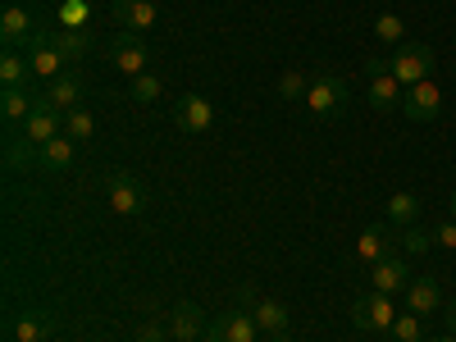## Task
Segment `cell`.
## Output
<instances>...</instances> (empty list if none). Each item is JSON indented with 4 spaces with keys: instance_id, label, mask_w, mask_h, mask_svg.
I'll list each match as a JSON object with an SVG mask.
<instances>
[{
    "instance_id": "9c48e42d",
    "label": "cell",
    "mask_w": 456,
    "mask_h": 342,
    "mask_svg": "<svg viewBox=\"0 0 456 342\" xmlns=\"http://www.w3.org/2000/svg\"><path fill=\"white\" fill-rule=\"evenodd\" d=\"M174 124H178L183 133H210V124H215V105H210L206 96H197V92H187V96L174 101Z\"/></svg>"
},
{
    "instance_id": "4316f807",
    "label": "cell",
    "mask_w": 456,
    "mask_h": 342,
    "mask_svg": "<svg viewBox=\"0 0 456 342\" xmlns=\"http://www.w3.org/2000/svg\"><path fill=\"white\" fill-rule=\"evenodd\" d=\"M64 133H69L73 142H92V137H96V114L83 110V105L69 110V114H64Z\"/></svg>"
},
{
    "instance_id": "603a6c76",
    "label": "cell",
    "mask_w": 456,
    "mask_h": 342,
    "mask_svg": "<svg viewBox=\"0 0 456 342\" xmlns=\"http://www.w3.org/2000/svg\"><path fill=\"white\" fill-rule=\"evenodd\" d=\"M384 210H388V224H397V228H411L415 219H420V210H425V206H420V197H415V192H393Z\"/></svg>"
},
{
    "instance_id": "d6a6232c",
    "label": "cell",
    "mask_w": 456,
    "mask_h": 342,
    "mask_svg": "<svg viewBox=\"0 0 456 342\" xmlns=\"http://www.w3.org/2000/svg\"><path fill=\"white\" fill-rule=\"evenodd\" d=\"M402 247H406L411 256H425V251L434 247V233H425V228H406V238H402Z\"/></svg>"
},
{
    "instance_id": "ba28073f",
    "label": "cell",
    "mask_w": 456,
    "mask_h": 342,
    "mask_svg": "<svg viewBox=\"0 0 456 342\" xmlns=\"http://www.w3.org/2000/svg\"><path fill=\"white\" fill-rule=\"evenodd\" d=\"M110 64L119 69V73H128V78H137V73H146V64H151V55H146V42L137 32H119L110 42Z\"/></svg>"
},
{
    "instance_id": "4fadbf2b",
    "label": "cell",
    "mask_w": 456,
    "mask_h": 342,
    "mask_svg": "<svg viewBox=\"0 0 456 342\" xmlns=\"http://www.w3.org/2000/svg\"><path fill=\"white\" fill-rule=\"evenodd\" d=\"M169 333H174V342H201V333H210V320L192 301H178L169 315Z\"/></svg>"
},
{
    "instance_id": "7c38bea8",
    "label": "cell",
    "mask_w": 456,
    "mask_h": 342,
    "mask_svg": "<svg viewBox=\"0 0 456 342\" xmlns=\"http://www.w3.org/2000/svg\"><path fill=\"white\" fill-rule=\"evenodd\" d=\"M114 5V19H119V28L124 32H137V37H146L151 28H156V0H110Z\"/></svg>"
},
{
    "instance_id": "d590c367",
    "label": "cell",
    "mask_w": 456,
    "mask_h": 342,
    "mask_svg": "<svg viewBox=\"0 0 456 342\" xmlns=\"http://www.w3.org/2000/svg\"><path fill=\"white\" fill-rule=\"evenodd\" d=\"M256 301H260V292H256V283H238V306H256Z\"/></svg>"
},
{
    "instance_id": "7402d4cb",
    "label": "cell",
    "mask_w": 456,
    "mask_h": 342,
    "mask_svg": "<svg viewBox=\"0 0 456 342\" xmlns=\"http://www.w3.org/2000/svg\"><path fill=\"white\" fill-rule=\"evenodd\" d=\"M32 105H37V92H28V87H5V92H0V114H5V124L28 119Z\"/></svg>"
},
{
    "instance_id": "44dd1931",
    "label": "cell",
    "mask_w": 456,
    "mask_h": 342,
    "mask_svg": "<svg viewBox=\"0 0 456 342\" xmlns=\"http://www.w3.org/2000/svg\"><path fill=\"white\" fill-rule=\"evenodd\" d=\"M73 146H78V142H73L69 133H60V137H51V142L42 146V156H37V165H42V169H51V174H60V169H69V165H73Z\"/></svg>"
},
{
    "instance_id": "5bb4252c",
    "label": "cell",
    "mask_w": 456,
    "mask_h": 342,
    "mask_svg": "<svg viewBox=\"0 0 456 342\" xmlns=\"http://www.w3.org/2000/svg\"><path fill=\"white\" fill-rule=\"evenodd\" d=\"M37 37V23H32V14L23 10V5H5V14H0V42H5V51H19V46H28Z\"/></svg>"
},
{
    "instance_id": "f35d334b",
    "label": "cell",
    "mask_w": 456,
    "mask_h": 342,
    "mask_svg": "<svg viewBox=\"0 0 456 342\" xmlns=\"http://www.w3.org/2000/svg\"><path fill=\"white\" fill-rule=\"evenodd\" d=\"M452 219H456V187H452Z\"/></svg>"
},
{
    "instance_id": "4dcf8cb0",
    "label": "cell",
    "mask_w": 456,
    "mask_h": 342,
    "mask_svg": "<svg viewBox=\"0 0 456 342\" xmlns=\"http://www.w3.org/2000/svg\"><path fill=\"white\" fill-rule=\"evenodd\" d=\"M402 19L397 14H379V23H374V37H379V42H402Z\"/></svg>"
},
{
    "instance_id": "e575fe53",
    "label": "cell",
    "mask_w": 456,
    "mask_h": 342,
    "mask_svg": "<svg viewBox=\"0 0 456 342\" xmlns=\"http://www.w3.org/2000/svg\"><path fill=\"white\" fill-rule=\"evenodd\" d=\"M379 73H393V60H384V55H370V60H365V78H379Z\"/></svg>"
},
{
    "instance_id": "d4e9b609",
    "label": "cell",
    "mask_w": 456,
    "mask_h": 342,
    "mask_svg": "<svg viewBox=\"0 0 456 342\" xmlns=\"http://www.w3.org/2000/svg\"><path fill=\"white\" fill-rule=\"evenodd\" d=\"M28 78H32L28 55H19V51H5V55H0V83H5V87H28Z\"/></svg>"
},
{
    "instance_id": "cb8c5ba5",
    "label": "cell",
    "mask_w": 456,
    "mask_h": 342,
    "mask_svg": "<svg viewBox=\"0 0 456 342\" xmlns=\"http://www.w3.org/2000/svg\"><path fill=\"white\" fill-rule=\"evenodd\" d=\"M10 338H14V342H46V338H51V320H46L42 311H28V315L14 320Z\"/></svg>"
},
{
    "instance_id": "277c9868",
    "label": "cell",
    "mask_w": 456,
    "mask_h": 342,
    "mask_svg": "<svg viewBox=\"0 0 456 342\" xmlns=\"http://www.w3.org/2000/svg\"><path fill=\"white\" fill-rule=\"evenodd\" d=\"M434 73V46L429 42H406L397 55H393V78L402 87H415V83H425Z\"/></svg>"
},
{
    "instance_id": "ab89813d",
    "label": "cell",
    "mask_w": 456,
    "mask_h": 342,
    "mask_svg": "<svg viewBox=\"0 0 456 342\" xmlns=\"http://www.w3.org/2000/svg\"><path fill=\"white\" fill-rule=\"evenodd\" d=\"M274 342H297V338H288V333H279V338H274Z\"/></svg>"
},
{
    "instance_id": "30bf717a",
    "label": "cell",
    "mask_w": 456,
    "mask_h": 342,
    "mask_svg": "<svg viewBox=\"0 0 456 342\" xmlns=\"http://www.w3.org/2000/svg\"><path fill=\"white\" fill-rule=\"evenodd\" d=\"M256 320H251V311H242V306H233V311H224V315H215L210 320V342H256Z\"/></svg>"
},
{
    "instance_id": "e0dca14e",
    "label": "cell",
    "mask_w": 456,
    "mask_h": 342,
    "mask_svg": "<svg viewBox=\"0 0 456 342\" xmlns=\"http://www.w3.org/2000/svg\"><path fill=\"white\" fill-rule=\"evenodd\" d=\"M365 101H370V110H379V114H393V110H402V101H406V87L393 78V73H379V78H370V92H365Z\"/></svg>"
},
{
    "instance_id": "ac0fdd59",
    "label": "cell",
    "mask_w": 456,
    "mask_h": 342,
    "mask_svg": "<svg viewBox=\"0 0 456 342\" xmlns=\"http://www.w3.org/2000/svg\"><path fill=\"white\" fill-rule=\"evenodd\" d=\"M443 306V288H438V279H411L406 283V311H415V315H434Z\"/></svg>"
},
{
    "instance_id": "f546056e",
    "label": "cell",
    "mask_w": 456,
    "mask_h": 342,
    "mask_svg": "<svg viewBox=\"0 0 456 342\" xmlns=\"http://www.w3.org/2000/svg\"><path fill=\"white\" fill-rule=\"evenodd\" d=\"M306 92H311V78L301 69H288L283 78H279V96L283 101H306Z\"/></svg>"
},
{
    "instance_id": "f1b7e54d",
    "label": "cell",
    "mask_w": 456,
    "mask_h": 342,
    "mask_svg": "<svg viewBox=\"0 0 456 342\" xmlns=\"http://www.w3.org/2000/svg\"><path fill=\"white\" fill-rule=\"evenodd\" d=\"M160 92H165V83L156 78V73H137V78H133V87H128V96L133 101H142V105H151V101H160Z\"/></svg>"
},
{
    "instance_id": "d6986e66",
    "label": "cell",
    "mask_w": 456,
    "mask_h": 342,
    "mask_svg": "<svg viewBox=\"0 0 456 342\" xmlns=\"http://www.w3.org/2000/svg\"><path fill=\"white\" fill-rule=\"evenodd\" d=\"M251 320H256L260 333H270V338L288 333V306H283V301H274V297H260L256 306H251Z\"/></svg>"
},
{
    "instance_id": "74e56055",
    "label": "cell",
    "mask_w": 456,
    "mask_h": 342,
    "mask_svg": "<svg viewBox=\"0 0 456 342\" xmlns=\"http://www.w3.org/2000/svg\"><path fill=\"white\" fill-rule=\"evenodd\" d=\"M429 342H456V333H443V338H429Z\"/></svg>"
},
{
    "instance_id": "836d02e7",
    "label": "cell",
    "mask_w": 456,
    "mask_h": 342,
    "mask_svg": "<svg viewBox=\"0 0 456 342\" xmlns=\"http://www.w3.org/2000/svg\"><path fill=\"white\" fill-rule=\"evenodd\" d=\"M429 233H434V247H443V251H456V219H443V224H434Z\"/></svg>"
},
{
    "instance_id": "7a4b0ae2",
    "label": "cell",
    "mask_w": 456,
    "mask_h": 342,
    "mask_svg": "<svg viewBox=\"0 0 456 342\" xmlns=\"http://www.w3.org/2000/svg\"><path fill=\"white\" fill-rule=\"evenodd\" d=\"M393 320H397V311H393V297L388 292H374V288H361L356 292V301H352L356 333H388Z\"/></svg>"
},
{
    "instance_id": "3957f363",
    "label": "cell",
    "mask_w": 456,
    "mask_h": 342,
    "mask_svg": "<svg viewBox=\"0 0 456 342\" xmlns=\"http://www.w3.org/2000/svg\"><path fill=\"white\" fill-rule=\"evenodd\" d=\"M105 192H110V210L114 215H142L146 210V187L128 169H110L105 174Z\"/></svg>"
},
{
    "instance_id": "1f68e13d",
    "label": "cell",
    "mask_w": 456,
    "mask_h": 342,
    "mask_svg": "<svg viewBox=\"0 0 456 342\" xmlns=\"http://www.w3.org/2000/svg\"><path fill=\"white\" fill-rule=\"evenodd\" d=\"M137 342H174V333H169V324H160V320H142V324H137Z\"/></svg>"
},
{
    "instance_id": "5b68a950",
    "label": "cell",
    "mask_w": 456,
    "mask_h": 342,
    "mask_svg": "<svg viewBox=\"0 0 456 342\" xmlns=\"http://www.w3.org/2000/svg\"><path fill=\"white\" fill-rule=\"evenodd\" d=\"M28 64H32V78H42V83H51V78H60V73H64L69 60L60 55L51 28H37V37L28 42Z\"/></svg>"
},
{
    "instance_id": "484cf974",
    "label": "cell",
    "mask_w": 456,
    "mask_h": 342,
    "mask_svg": "<svg viewBox=\"0 0 456 342\" xmlns=\"http://www.w3.org/2000/svg\"><path fill=\"white\" fill-rule=\"evenodd\" d=\"M37 156H42V146L28 142V137H5V165L10 169H28L37 165Z\"/></svg>"
},
{
    "instance_id": "8fae6325",
    "label": "cell",
    "mask_w": 456,
    "mask_h": 342,
    "mask_svg": "<svg viewBox=\"0 0 456 342\" xmlns=\"http://www.w3.org/2000/svg\"><path fill=\"white\" fill-rule=\"evenodd\" d=\"M406 283H411V265L402 260V256H388V260H379V265H370V274H365V288H374V292H406Z\"/></svg>"
},
{
    "instance_id": "8992f818",
    "label": "cell",
    "mask_w": 456,
    "mask_h": 342,
    "mask_svg": "<svg viewBox=\"0 0 456 342\" xmlns=\"http://www.w3.org/2000/svg\"><path fill=\"white\" fill-rule=\"evenodd\" d=\"M402 114H406L411 124H429V119H438V114H443V92H438V83H434V78H425V83L406 87Z\"/></svg>"
},
{
    "instance_id": "83f0119b",
    "label": "cell",
    "mask_w": 456,
    "mask_h": 342,
    "mask_svg": "<svg viewBox=\"0 0 456 342\" xmlns=\"http://www.w3.org/2000/svg\"><path fill=\"white\" fill-rule=\"evenodd\" d=\"M425 315H415V311H397V320H393V342H425V324H420Z\"/></svg>"
},
{
    "instance_id": "52a82bcc",
    "label": "cell",
    "mask_w": 456,
    "mask_h": 342,
    "mask_svg": "<svg viewBox=\"0 0 456 342\" xmlns=\"http://www.w3.org/2000/svg\"><path fill=\"white\" fill-rule=\"evenodd\" d=\"M64 133V114L42 96V92H37V105H32V114H28V119H23V137L28 142H37V146H46L51 137H60Z\"/></svg>"
},
{
    "instance_id": "6da1fadb",
    "label": "cell",
    "mask_w": 456,
    "mask_h": 342,
    "mask_svg": "<svg viewBox=\"0 0 456 342\" xmlns=\"http://www.w3.org/2000/svg\"><path fill=\"white\" fill-rule=\"evenodd\" d=\"M301 105H306L315 119H338V114H347V105H352V87L342 83L338 73H315Z\"/></svg>"
},
{
    "instance_id": "8d00e7d4",
    "label": "cell",
    "mask_w": 456,
    "mask_h": 342,
    "mask_svg": "<svg viewBox=\"0 0 456 342\" xmlns=\"http://www.w3.org/2000/svg\"><path fill=\"white\" fill-rule=\"evenodd\" d=\"M447 333H456V301L447 306Z\"/></svg>"
},
{
    "instance_id": "2e32d148",
    "label": "cell",
    "mask_w": 456,
    "mask_h": 342,
    "mask_svg": "<svg viewBox=\"0 0 456 342\" xmlns=\"http://www.w3.org/2000/svg\"><path fill=\"white\" fill-rule=\"evenodd\" d=\"M388 256H393V228L388 224H370L365 233L356 238V260L361 265H379Z\"/></svg>"
},
{
    "instance_id": "9a60e30c",
    "label": "cell",
    "mask_w": 456,
    "mask_h": 342,
    "mask_svg": "<svg viewBox=\"0 0 456 342\" xmlns=\"http://www.w3.org/2000/svg\"><path fill=\"white\" fill-rule=\"evenodd\" d=\"M42 96H46L60 114H69V110H78V105H83V78H78L73 69H64L60 78H51V83L42 87Z\"/></svg>"
},
{
    "instance_id": "ffe728a7",
    "label": "cell",
    "mask_w": 456,
    "mask_h": 342,
    "mask_svg": "<svg viewBox=\"0 0 456 342\" xmlns=\"http://www.w3.org/2000/svg\"><path fill=\"white\" fill-rule=\"evenodd\" d=\"M55 46H60V55H64L69 64H78V60L96 46V37H92V28L73 23V28H60V32H55Z\"/></svg>"
}]
</instances>
